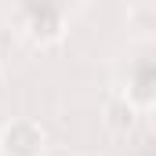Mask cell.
I'll return each instance as SVG.
<instances>
[{
  "label": "cell",
  "mask_w": 156,
  "mask_h": 156,
  "mask_svg": "<svg viewBox=\"0 0 156 156\" xmlns=\"http://www.w3.org/2000/svg\"><path fill=\"white\" fill-rule=\"evenodd\" d=\"M11 18H15V26H18V33L29 40V44H37V47H51V44H58V40L66 37V29H69V15H66V7L62 4H44V0H33V4H18L15 11H11Z\"/></svg>",
  "instance_id": "6da1fadb"
},
{
  "label": "cell",
  "mask_w": 156,
  "mask_h": 156,
  "mask_svg": "<svg viewBox=\"0 0 156 156\" xmlns=\"http://www.w3.org/2000/svg\"><path fill=\"white\" fill-rule=\"evenodd\" d=\"M102 123H105V131L109 134H131L134 131V123H138V105L134 102H127L120 91H113L109 98H105V105H102Z\"/></svg>",
  "instance_id": "277c9868"
},
{
  "label": "cell",
  "mask_w": 156,
  "mask_h": 156,
  "mask_svg": "<svg viewBox=\"0 0 156 156\" xmlns=\"http://www.w3.org/2000/svg\"><path fill=\"white\" fill-rule=\"evenodd\" d=\"M127 22L142 33H153L156 29V4H131L127 7Z\"/></svg>",
  "instance_id": "5b68a950"
},
{
  "label": "cell",
  "mask_w": 156,
  "mask_h": 156,
  "mask_svg": "<svg viewBox=\"0 0 156 156\" xmlns=\"http://www.w3.org/2000/svg\"><path fill=\"white\" fill-rule=\"evenodd\" d=\"M120 94L138 109L156 105V47H138L120 69Z\"/></svg>",
  "instance_id": "7a4b0ae2"
},
{
  "label": "cell",
  "mask_w": 156,
  "mask_h": 156,
  "mask_svg": "<svg viewBox=\"0 0 156 156\" xmlns=\"http://www.w3.org/2000/svg\"><path fill=\"white\" fill-rule=\"evenodd\" d=\"M47 153V131L37 120L18 116L0 127V156H44Z\"/></svg>",
  "instance_id": "3957f363"
}]
</instances>
